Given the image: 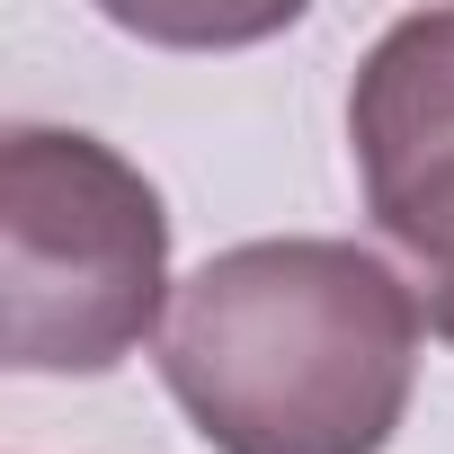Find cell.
I'll use <instances>...</instances> for the list:
<instances>
[{
	"label": "cell",
	"instance_id": "obj_1",
	"mask_svg": "<svg viewBox=\"0 0 454 454\" xmlns=\"http://www.w3.org/2000/svg\"><path fill=\"white\" fill-rule=\"evenodd\" d=\"M427 312L356 241L214 250L160 330V383L214 454H383L410 419Z\"/></svg>",
	"mask_w": 454,
	"mask_h": 454
},
{
	"label": "cell",
	"instance_id": "obj_2",
	"mask_svg": "<svg viewBox=\"0 0 454 454\" xmlns=\"http://www.w3.org/2000/svg\"><path fill=\"white\" fill-rule=\"evenodd\" d=\"M169 205L81 125L0 134V365L107 374L169 330Z\"/></svg>",
	"mask_w": 454,
	"mask_h": 454
},
{
	"label": "cell",
	"instance_id": "obj_3",
	"mask_svg": "<svg viewBox=\"0 0 454 454\" xmlns=\"http://www.w3.org/2000/svg\"><path fill=\"white\" fill-rule=\"evenodd\" d=\"M348 143L374 232L410 259V294L454 348V10H410L365 45Z\"/></svg>",
	"mask_w": 454,
	"mask_h": 454
}]
</instances>
